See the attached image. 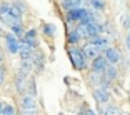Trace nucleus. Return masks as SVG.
<instances>
[{"instance_id": "20", "label": "nucleus", "mask_w": 130, "mask_h": 115, "mask_svg": "<svg viewBox=\"0 0 130 115\" xmlns=\"http://www.w3.org/2000/svg\"><path fill=\"white\" fill-rule=\"evenodd\" d=\"M19 115H38V107H35V108H22Z\"/></svg>"}, {"instance_id": "1", "label": "nucleus", "mask_w": 130, "mask_h": 115, "mask_svg": "<svg viewBox=\"0 0 130 115\" xmlns=\"http://www.w3.org/2000/svg\"><path fill=\"white\" fill-rule=\"evenodd\" d=\"M67 54L72 62V67L75 70H85L87 69V57H85L82 47L78 45H69L67 47Z\"/></svg>"}, {"instance_id": "23", "label": "nucleus", "mask_w": 130, "mask_h": 115, "mask_svg": "<svg viewBox=\"0 0 130 115\" xmlns=\"http://www.w3.org/2000/svg\"><path fill=\"white\" fill-rule=\"evenodd\" d=\"M5 75H7V70H5L4 65H0V87H2L4 82H5Z\"/></svg>"}, {"instance_id": "29", "label": "nucleus", "mask_w": 130, "mask_h": 115, "mask_svg": "<svg viewBox=\"0 0 130 115\" xmlns=\"http://www.w3.org/2000/svg\"><path fill=\"white\" fill-rule=\"evenodd\" d=\"M58 115H65V113H62V112H60V113H58Z\"/></svg>"}, {"instance_id": "25", "label": "nucleus", "mask_w": 130, "mask_h": 115, "mask_svg": "<svg viewBox=\"0 0 130 115\" xmlns=\"http://www.w3.org/2000/svg\"><path fill=\"white\" fill-rule=\"evenodd\" d=\"M80 115H97V112H95V110H92V108H85V110L82 112Z\"/></svg>"}, {"instance_id": "30", "label": "nucleus", "mask_w": 130, "mask_h": 115, "mask_svg": "<svg viewBox=\"0 0 130 115\" xmlns=\"http://www.w3.org/2000/svg\"><path fill=\"white\" fill-rule=\"evenodd\" d=\"M0 5H2V2H0Z\"/></svg>"}, {"instance_id": "26", "label": "nucleus", "mask_w": 130, "mask_h": 115, "mask_svg": "<svg viewBox=\"0 0 130 115\" xmlns=\"http://www.w3.org/2000/svg\"><path fill=\"white\" fill-rule=\"evenodd\" d=\"M127 47L130 48V34H128V37H127Z\"/></svg>"}, {"instance_id": "18", "label": "nucleus", "mask_w": 130, "mask_h": 115, "mask_svg": "<svg viewBox=\"0 0 130 115\" xmlns=\"http://www.w3.org/2000/svg\"><path fill=\"white\" fill-rule=\"evenodd\" d=\"M27 93L28 95H37V87H35V78L34 77H30L28 78V85H27Z\"/></svg>"}, {"instance_id": "7", "label": "nucleus", "mask_w": 130, "mask_h": 115, "mask_svg": "<svg viewBox=\"0 0 130 115\" xmlns=\"http://www.w3.org/2000/svg\"><path fill=\"white\" fill-rule=\"evenodd\" d=\"M19 104H20V107H22V108H35V107H37V98H35L34 95L23 93V95H20Z\"/></svg>"}, {"instance_id": "8", "label": "nucleus", "mask_w": 130, "mask_h": 115, "mask_svg": "<svg viewBox=\"0 0 130 115\" xmlns=\"http://www.w3.org/2000/svg\"><path fill=\"white\" fill-rule=\"evenodd\" d=\"M88 42L92 43L93 47H97V48L100 50V54H102V52H105V50L108 48V38H107V37H103V35L93 37V38H90Z\"/></svg>"}, {"instance_id": "3", "label": "nucleus", "mask_w": 130, "mask_h": 115, "mask_svg": "<svg viewBox=\"0 0 130 115\" xmlns=\"http://www.w3.org/2000/svg\"><path fill=\"white\" fill-rule=\"evenodd\" d=\"M5 47H7L8 54L15 55V54H19L20 40H19V38H17L13 34H12V32H8V34H5Z\"/></svg>"}, {"instance_id": "11", "label": "nucleus", "mask_w": 130, "mask_h": 115, "mask_svg": "<svg viewBox=\"0 0 130 115\" xmlns=\"http://www.w3.org/2000/svg\"><path fill=\"white\" fill-rule=\"evenodd\" d=\"M32 70H34V63H32V58H25V60H20V63H19V70H17L19 73H22V75L28 77Z\"/></svg>"}, {"instance_id": "16", "label": "nucleus", "mask_w": 130, "mask_h": 115, "mask_svg": "<svg viewBox=\"0 0 130 115\" xmlns=\"http://www.w3.org/2000/svg\"><path fill=\"white\" fill-rule=\"evenodd\" d=\"M34 52H35V50H32L28 45H25V43H20L19 54H20V57H22V60H25V58H32Z\"/></svg>"}, {"instance_id": "14", "label": "nucleus", "mask_w": 130, "mask_h": 115, "mask_svg": "<svg viewBox=\"0 0 130 115\" xmlns=\"http://www.w3.org/2000/svg\"><path fill=\"white\" fill-rule=\"evenodd\" d=\"M80 40H82V37H80V34L77 32V27L73 28V30L67 32V42H69V45H77Z\"/></svg>"}, {"instance_id": "27", "label": "nucleus", "mask_w": 130, "mask_h": 115, "mask_svg": "<svg viewBox=\"0 0 130 115\" xmlns=\"http://www.w3.org/2000/svg\"><path fill=\"white\" fill-rule=\"evenodd\" d=\"M4 105H5V104L2 102V100H0V113H2V108H4Z\"/></svg>"}, {"instance_id": "31", "label": "nucleus", "mask_w": 130, "mask_h": 115, "mask_svg": "<svg viewBox=\"0 0 130 115\" xmlns=\"http://www.w3.org/2000/svg\"><path fill=\"white\" fill-rule=\"evenodd\" d=\"M0 115H2V113H0Z\"/></svg>"}, {"instance_id": "6", "label": "nucleus", "mask_w": 130, "mask_h": 115, "mask_svg": "<svg viewBox=\"0 0 130 115\" xmlns=\"http://www.w3.org/2000/svg\"><path fill=\"white\" fill-rule=\"evenodd\" d=\"M108 67V62L103 55H99L95 60H92V72L95 73H103V70Z\"/></svg>"}, {"instance_id": "32", "label": "nucleus", "mask_w": 130, "mask_h": 115, "mask_svg": "<svg viewBox=\"0 0 130 115\" xmlns=\"http://www.w3.org/2000/svg\"><path fill=\"white\" fill-rule=\"evenodd\" d=\"M17 115H19V113H17Z\"/></svg>"}, {"instance_id": "19", "label": "nucleus", "mask_w": 130, "mask_h": 115, "mask_svg": "<svg viewBox=\"0 0 130 115\" xmlns=\"http://www.w3.org/2000/svg\"><path fill=\"white\" fill-rule=\"evenodd\" d=\"M2 115H17V108L10 104H5L2 108Z\"/></svg>"}, {"instance_id": "2", "label": "nucleus", "mask_w": 130, "mask_h": 115, "mask_svg": "<svg viewBox=\"0 0 130 115\" xmlns=\"http://www.w3.org/2000/svg\"><path fill=\"white\" fill-rule=\"evenodd\" d=\"M103 57L107 58L108 65H117L122 62V52H120L117 47H108L105 52H103Z\"/></svg>"}, {"instance_id": "13", "label": "nucleus", "mask_w": 130, "mask_h": 115, "mask_svg": "<svg viewBox=\"0 0 130 115\" xmlns=\"http://www.w3.org/2000/svg\"><path fill=\"white\" fill-rule=\"evenodd\" d=\"M97 115H122L120 110L113 105H99V112Z\"/></svg>"}, {"instance_id": "24", "label": "nucleus", "mask_w": 130, "mask_h": 115, "mask_svg": "<svg viewBox=\"0 0 130 115\" xmlns=\"http://www.w3.org/2000/svg\"><path fill=\"white\" fill-rule=\"evenodd\" d=\"M13 5H15V7L19 8L20 12H25V10H27V5L23 4V2H20V0H17V2H13Z\"/></svg>"}, {"instance_id": "28", "label": "nucleus", "mask_w": 130, "mask_h": 115, "mask_svg": "<svg viewBox=\"0 0 130 115\" xmlns=\"http://www.w3.org/2000/svg\"><path fill=\"white\" fill-rule=\"evenodd\" d=\"M2 63H4V55L0 54V65H2Z\"/></svg>"}, {"instance_id": "5", "label": "nucleus", "mask_w": 130, "mask_h": 115, "mask_svg": "<svg viewBox=\"0 0 130 115\" xmlns=\"http://www.w3.org/2000/svg\"><path fill=\"white\" fill-rule=\"evenodd\" d=\"M92 95H93V98H95V102L99 105H107L108 100H110V92H108V90H103V88H100V87L93 88Z\"/></svg>"}, {"instance_id": "10", "label": "nucleus", "mask_w": 130, "mask_h": 115, "mask_svg": "<svg viewBox=\"0 0 130 115\" xmlns=\"http://www.w3.org/2000/svg\"><path fill=\"white\" fill-rule=\"evenodd\" d=\"M82 50H84V54H85V57H87V60H88V58H90V60H95L99 55H102V54H100V50L97 48V47H93L90 42L85 43V45L82 47Z\"/></svg>"}, {"instance_id": "15", "label": "nucleus", "mask_w": 130, "mask_h": 115, "mask_svg": "<svg viewBox=\"0 0 130 115\" xmlns=\"http://www.w3.org/2000/svg\"><path fill=\"white\" fill-rule=\"evenodd\" d=\"M42 32H43L45 37L54 38L55 35H57V27H55L54 23H43V25H42Z\"/></svg>"}, {"instance_id": "9", "label": "nucleus", "mask_w": 130, "mask_h": 115, "mask_svg": "<svg viewBox=\"0 0 130 115\" xmlns=\"http://www.w3.org/2000/svg\"><path fill=\"white\" fill-rule=\"evenodd\" d=\"M32 63H34V67L37 69V73L42 72V70H43V65H45V57H43L42 52L35 50L34 55H32Z\"/></svg>"}, {"instance_id": "21", "label": "nucleus", "mask_w": 130, "mask_h": 115, "mask_svg": "<svg viewBox=\"0 0 130 115\" xmlns=\"http://www.w3.org/2000/svg\"><path fill=\"white\" fill-rule=\"evenodd\" d=\"M23 38H37V30H35V28L27 30V32H25V35H23Z\"/></svg>"}, {"instance_id": "12", "label": "nucleus", "mask_w": 130, "mask_h": 115, "mask_svg": "<svg viewBox=\"0 0 130 115\" xmlns=\"http://www.w3.org/2000/svg\"><path fill=\"white\" fill-rule=\"evenodd\" d=\"M102 75V80L105 82H113L115 78H117V75H119V72H117V69H115V65H108L107 69L103 70V73H100Z\"/></svg>"}, {"instance_id": "22", "label": "nucleus", "mask_w": 130, "mask_h": 115, "mask_svg": "<svg viewBox=\"0 0 130 115\" xmlns=\"http://www.w3.org/2000/svg\"><path fill=\"white\" fill-rule=\"evenodd\" d=\"M122 27L125 28V30H130V15H125L122 19Z\"/></svg>"}, {"instance_id": "4", "label": "nucleus", "mask_w": 130, "mask_h": 115, "mask_svg": "<svg viewBox=\"0 0 130 115\" xmlns=\"http://www.w3.org/2000/svg\"><path fill=\"white\" fill-rule=\"evenodd\" d=\"M13 84H15V90L23 95V93H27V85H28V77L22 75V73L17 72L15 73V78H13Z\"/></svg>"}, {"instance_id": "17", "label": "nucleus", "mask_w": 130, "mask_h": 115, "mask_svg": "<svg viewBox=\"0 0 130 115\" xmlns=\"http://www.w3.org/2000/svg\"><path fill=\"white\" fill-rule=\"evenodd\" d=\"M88 4H90L92 8H95V10H99V12L105 10V2H103V0H88Z\"/></svg>"}]
</instances>
